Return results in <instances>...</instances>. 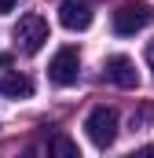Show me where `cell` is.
Masks as SVG:
<instances>
[{
  "label": "cell",
  "mask_w": 154,
  "mask_h": 158,
  "mask_svg": "<svg viewBox=\"0 0 154 158\" xmlns=\"http://www.w3.org/2000/svg\"><path fill=\"white\" fill-rule=\"evenodd\" d=\"M151 22H154V7L147 0H125L114 11V33L117 37H132V33L147 30Z\"/></svg>",
  "instance_id": "cell-1"
},
{
  "label": "cell",
  "mask_w": 154,
  "mask_h": 158,
  "mask_svg": "<svg viewBox=\"0 0 154 158\" xmlns=\"http://www.w3.org/2000/svg\"><path fill=\"white\" fill-rule=\"evenodd\" d=\"M44 40H48V19L44 15L30 11V15H22L15 22V44H18V52L37 55L40 48H44Z\"/></svg>",
  "instance_id": "cell-2"
},
{
  "label": "cell",
  "mask_w": 154,
  "mask_h": 158,
  "mask_svg": "<svg viewBox=\"0 0 154 158\" xmlns=\"http://www.w3.org/2000/svg\"><path fill=\"white\" fill-rule=\"evenodd\" d=\"M84 132H88V140L95 143V147H110L117 140V110L114 107H95L88 118H84Z\"/></svg>",
  "instance_id": "cell-3"
},
{
  "label": "cell",
  "mask_w": 154,
  "mask_h": 158,
  "mask_svg": "<svg viewBox=\"0 0 154 158\" xmlns=\"http://www.w3.org/2000/svg\"><path fill=\"white\" fill-rule=\"evenodd\" d=\"M77 74H81V55H77V48H59L55 55H51V63H48V77L55 81L59 88H70L77 85Z\"/></svg>",
  "instance_id": "cell-4"
},
{
  "label": "cell",
  "mask_w": 154,
  "mask_h": 158,
  "mask_svg": "<svg viewBox=\"0 0 154 158\" xmlns=\"http://www.w3.org/2000/svg\"><path fill=\"white\" fill-rule=\"evenodd\" d=\"M59 22L70 30V33H81L92 26V7L84 0H63L59 4Z\"/></svg>",
  "instance_id": "cell-5"
},
{
  "label": "cell",
  "mask_w": 154,
  "mask_h": 158,
  "mask_svg": "<svg viewBox=\"0 0 154 158\" xmlns=\"http://www.w3.org/2000/svg\"><path fill=\"white\" fill-rule=\"evenodd\" d=\"M107 77L114 81L117 88H136V85H140L136 63H132L128 55H110V59H107Z\"/></svg>",
  "instance_id": "cell-6"
},
{
  "label": "cell",
  "mask_w": 154,
  "mask_h": 158,
  "mask_svg": "<svg viewBox=\"0 0 154 158\" xmlns=\"http://www.w3.org/2000/svg\"><path fill=\"white\" fill-rule=\"evenodd\" d=\"M0 96H7V99H30L33 96V81L26 74H18V70H11V74L0 77Z\"/></svg>",
  "instance_id": "cell-7"
},
{
  "label": "cell",
  "mask_w": 154,
  "mask_h": 158,
  "mask_svg": "<svg viewBox=\"0 0 154 158\" xmlns=\"http://www.w3.org/2000/svg\"><path fill=\"white\" fill-rule=\"evenodd\" d=\"M48 158H81V147H77L66 132H55L51 143H48Z\"/></svg>",
  "instance_id": "cell-8"
},
{
  "label": "cell",
  "mask_w": 154,
  "mask_h": 158,
  "mask_svg": "<svg viewBox=\"0 0 154 158\" xmlns=\"http://www.w3.org/2000/svg\"><path fill=\"white\" fill-rule=\"evenodd\" d=\"M15 4H18V0H0V15H11V11H15Z\"/></svg>",
  "instance_id": "cell-9"
},
{
  "label": "cell",
  "mask_w": 154,
  "mask_h": 158,
  "mask_svg": "<svg viewBox=\"0 0 154 158\" xmlns=\"http://www.w3.org/2000/svg\"><path fill=\"white\" fill-rule=\"evenodd\" d=\"M147 66H151V74H154V40H147Z\"/></svg>",
  "instance_id": "cell-10"
},
{
  "label": "cell",
  "mask_w": 154,
  "mask_h": 158,
  "mask_svg": "<svg viewBox=\"0 0 154 158\" xmlns=\"http://www.w3.org/2000/svg\"><path fill=\"white\" fill-rule=\"evenodd\" d=\"M128 158H154V147H140L136 155H128Z\"/></svg>",
  "instance_id": "cell-11"
},
{
  "label": "cell",
  "mask_w": 154,
  "mask_h": 158,
  "mask_svg": "<svg viewBox=\"0 0 154 158\" xmlns=\"http://www.w3.org/2000/svg\"><path fill=\"white\" fill-rule=\"evenodd\" d=\"M22 158H37V155H33V151H26V155H22Z\"/></svg>",
  "instance_id": "cell-12"
}]
</instances>
